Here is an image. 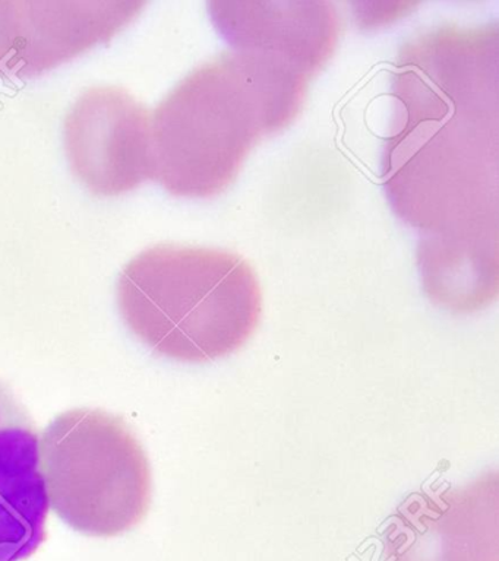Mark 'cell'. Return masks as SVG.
<instances>
[{"instance_id": "6da1fadb", "label": "cell", "mask_w": 499, "mask_h": 561, "mask_svg": "<svg viewBox=\"0 0 499 561\" xmlns=\"http://www.w3.org/2000/svg\"><path fill=\"white\" fill-rule=\"evenodd\" d=\"M499 31L444 24L398 51L384 188L418 253L498 250Z\"/></svg>"}, {"instance_id": "7a4b0ae2", "label": "cell", "mask_w": 499, "mask_h": 561, "mask_svg": "<svg viewBox=\"0 0 499 561\" xmlns=\"http://www.w3.org/2000/svg\"><path fill=\"white\" fill-rule=\"evenodd\" d=\"M313 79L252 53L204 61L151 113V179L177 196L226 191L252 149L296 121Z\"/></svg>"}, {"instance_id": "3957f363", "label": "cell", "mask_w": 499, "mask_h": 561, "mask_svg": "<svg viewBox=\"0 0 499 561\" xmlns=\"http://www.w3.org/2000/svg\"><path fill=\"white\" fill-rule=\"evenodd\" d=\"M116 294L134 335L177 362L208 363L234 354L261 322L257 272L222 249L152 245L126 263Z\"/></svg>"}, {"instance_id": "277c9868", "label": "cell", "mask_w": 499, "mask_h": 561, "mask_svg": "<svg viewBox=\"0 0 499 561\" xmlns=\"http://www.w3.org/2000/svg\"><path fill=\"white\" fill-rule=\"evenodd\" d=\"M38 472L49 507L78 533H129L151 507L150 460L121 416L71 410L38 437Z\"/></svg>"}, {"instance_id": "5b68a950", "label": "cell", "mask_w": 499, "mask_h": 561, "mask_svg": "<svg viewBox=\"0 0 499 561\" xmlns=\"http://www.w3.org/2000/svg\"><path fill=\"white\" fill-rule=\"evenodd\" d=\"M384 561H499V477L420 491L400 504L383 535Z\"/></svg>"}, {"instance_id": "8992f818", "label": "cell", "mask_w": 499, "mask_h": 561, "mask_svg": "<svg viewBox=\"0 0 499 561\" xmlns=\"http://www.w3.org/2000/svg\"><path fill=\"white\" fill-rule=\"evenodd\" d=\"M151 113L125 88L93 85L65 117V148L90 191L113 196L151 178Z\"/></svg>"}, {"instance_id": "52a82bcc", "label": "cell", "mask_w": 499, "mask_h": 561, "mask_svg": "<svg viewBox=\"0 0 499 561\" xmlns=\"http://www.w3.org/2000/svg\"><path fill=\"white\" fill-rule=\"evenodd\" d=\"M141 0H0V75L34 77L106 43Z\"/></svg>"}, {"instance_id": "ba28073f", "label": "cell", "mask_w": 499, "mask_h": 561, "mask_svg": "<svg viewBox=\"0 0 499 561\" xmlns=\"http://www.w3.org/2000/svg\"><path fill=\"white\" fill-rule=\"evenodd\" d=\"M218 33L236 51L282 61L310 78L332 59L341 18L331 2L208 3Z\"/></svg>"}, {"instance_id": "9c48e42d", "label": "cell", "mask_w": 499, "mask_h": 561, "mask_svg": "<svg viewBox=\"0 0 499 561\" xmlns=\"http://www.w3.org/2000/svg\"><path fill=\"white\" fill-rule=\"evenodd\" d=\"M38 434L14 394L0 383V561H23L47 538Z\"/></svg>"}]
</instances>
